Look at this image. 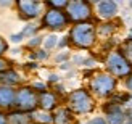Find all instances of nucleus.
Here are the masks:
<instances>
[{"label": "nucleus", "mask_w": 132, "mask_h": 124, "mask_svg": "<svg viewBox=\"0 0 132 124\" xmlns=\"http://www.w3.org/2000/svg\"><path fill=\"white\" fill-rule=\"evenodd\" d=\"M0 124H6V119H5L3 114H0Z\"/></svg>", "instance_id": "obj_23"}, {"label": "nucleus", "mask_w": 132, "mask_h": 124, "mask_svg": "<svg viewBox=\"0 0 132 124\" xmlns=\"http://www.w3.org/2000/svg\"><path fill=\"white\" fill-rule=\"evenodd\" d=\"M130 36H132V31H130Z\"/></svg>", "instance_id": "obj_28"}, {"label": "nucleus", "mask_w": 132, "mask_h": 124, "mask_svg": "<svg viewBox=\"0 0 132 124\" xmlns=\"http://www.w3.org/2000/svg\"><path fill=\"white\" fill-rule=\"evenodd\" d=\"M106 66H108V69H110L111 74L119 76V77L129 74V71H130V64L124 60L121 55H118V53L110 55L108 61H106Z\"/></svg>", "instance_id": "obj_3"}, {"label": "nucleus", "mask_w": 132, "mask_h": 124, "mask_svg": "<svg viewBox=\"0 0 132 124\" xmlns=\"http://www.w3.org/2000/svg\"><path fill=\"white\" fill-rule=\"evenodd\" d=\"M19 10H21V13H24L26 18H34L39 15V11H40V3L39 2H26V0H23V2L18 3Z\"/></svg>", "instance_id": "obj_8"}, {"label": "nucleus", "mask_w": 132, "mask_h": 124, "mask_svg": "<svg viewBox=\"0 0 132 124\" xmlns=\"http://www.w3.org/2000/svg\"><path fill=\"white\" fill-rule=\"evenodd\" d=\"M126 124H132V121H129V122H126Z\"/></svg>", "instance_id": "obj_27"}, {"label": "nucleus", "mask_w": 132, "mask_h": 124, "mask_svg": "<svg viewBox=\"0 0 132 124\" xmlns=\"http://www.w3.org/2000/svg\"><path fill=\"white\" fill-rule=\"evenodd\" d=\"M37 44H40V39H39V37H36L34 40L29 42V47H34V45H37Z\"/></svg>", "instance_id": "obj_21"}, {"label": "nucleus", "mask_w": 132, "mask_h": 124, "mask_svg": "<svg viewBox=\"0 0 132 124\" xmlns=\"http://www.w3.org/2000/svg\"><path fill=\"white\" fill-rule=\"evenodd\" d=\"M21 39H23V32H21V34H18V36H13L11 40H13V42H19Z\"/></svg>", "instance_id": "obj_20"}, {"label": "nucleus", "mask_w": 132, "mask_h": 124, "mask_svg": "<svg viewBox=\"0 0 132 124\" xmlns=\"http://www.w3.org/2000/svg\"><path fill=\"white\" fill-rule=\"evenodd\" d=\"M122 55H124V60H126L129 64H132V39L124 42L122 45Z\"/></svg>", "instance_id": "obj_16"}, {"label": "nucleus", "mask_w": 132, "mask_h": 124, "mask_svg": "<svg viewBox=\"0 0 132 124\" xmlns=\"http://www.w3.org/2000/svg\"><path fill=\"white\" fill-rule=\"evenodd\" d=\"M15 100H16V95L8 86L0 87V106H10V105H13Z\"/></svg>", "instance_id": "obj_10"}, {"label": "nucleus", "mask_w": 132, "mask_h": 124, "mask_svg": "<svg viewBox=\"0 0 132 124\" xmlns=\"http://www.w3.org/2000/svg\"><path fill=\"white\" fill-rule=\"evenodd\" d=\"M5 50H6V42L3 40L2 37H0V55H2V53H3Z\"/></svg>", "instance_id": "obj_19"}, {"label": "nucleus", "mask_w": 132, "mask_h": 124, "mask_svg": "<svg viewBox=\"0 0 132 124\" xmlns=\"http://www.w3.org/2000/svg\"><path fill=\"white\" fill-rule=\"evenodd\" d=\"M116 10L118 6L114 2H111V0H103V2L98 3V13H100L102 18H111L116 15Z\"/></svg>", "instance_id": "obj_9"}, {"label": "nucleus", "mask_w": 132, "mask_h": 124, "mask_svg": "<svg viewBox=\"0 0 132 124\" xmlns=\"http://www.w3.org/2000/svg\"><path fill=\"white\" fill-rule=\"evenodd\" d=\"M31 116L23 113H11L8 118V124H29Z\"/></svg>", "instance_id": "obj_15"}, {"label": "nucleus", "mask_w": 132, "mask_h": 124, "mask_svg": "<svg viewBox=\"0 0 132 124\" xmlns=\"http://www.w3.org/2000/svg\"><path fill=\"white\" fill-rule=\"evenodd\" d=\"M66 23H68V19H66L64 13L56 10V8L48 10L45 13V16H44V24L47 26V28H50V29H55V31L63 29L66 26Z\"/></svg>", "instance_id": "obj_5"}, {"label": "nucleus", "mask_w": 132, "mask_h": 124, "mask_svg": "<svg viewBox=\"0 0 132 124\" xmlns=\"http://www.w3.org/2000/svg\"><path fill=\"white\" fill-rule=\"evenodd\" d=\"M69 18L74 21H82L90 16V5L87 2H71L68 3Z\"/></svg>", "instance_id": "obj_6"}, {"label": "nucleus", "mask_w": 132, "mask_h": 124, "mask_svg": "<svg viewBox=\"0 0 132 124\" xmlns=\"http://www.w3.org/2000/svg\"><path fill=\"white\" fill-rule=\"evenodd\" d=\"M71 119H72V116L69 113V110H64V108L58 110L56 114H55V118H53L55 124H69Z\"/></svg>", "instance_id": "obj_12"}, {"label": "nucleus", "mask_w": 132, "mask_h": 124, "mask_svg": "<svg viewBox=\"0 0 132 124\" xmlns=\"http://www.w3.org/2000/svg\"><path fill=\"white\" fill-rule=\"evenodd\" d=\"M92 89L94 92L98 94L100 97H105V95H110L114 89V79L111 76H106V74H100L97 76L94 81H92Z\"/></svg>", "instance_id": "obj_4"}, {"label": "nucleus", "mask_w": 132, "mask_h": 124, "mask_svg": "<svg viewBox=\"0 0 132 124\" xmlns=\"http://www.w3.org/2000/svg\"><path fill=\"white\" fill-rule=\"evenodd\" d=\"M55 103H56V98H55V95L53 94H42L40 97V106L44 110H52L55 106Z\"/></svg>", "instance_id": "obj_14"}, {"label": "nucleus", "mask_w": 132, "mask_h": 124, "mask_svg": "<svg viewBox=\"0 0 132 124\" xmlns=\"http://www.w3.org/2000/svg\"><path fill=\"white\" fill-rule=\"evenodd\" d=\"M0 82H3V84H16V82H19V77H18V74L15 73V71H2L0 73Z\"/></svg>", "instance_id": "obj_13"}, {"label": "nucleus", "mask_w": 132, "mask_h": 124, "mask_svg": "<svg viewBox=\"0 0 132 124\" xmlns=\"http://www.w3.org/2000/svg\"><path fill=\"white\" fill-rule=\"evenodd\" d=\"M71 39L77 47H90L95 42V29L89 23H81L72 28Z\"/></svg>", "instance_id": "obj_1"}, {"label": "nucleus", "mask_w": 132, "mask_h": 124, "mask_svg": "<svg viewBox=\"0 0 132 124\" xmlns=\"http://www.w3.org/2000/svg\"><path fill=\"white\" fill-rule=\"evenodd\" d=\"M108 111V122L110 124H121L124 121V113L121 110H118L116 106H111V110H106Z\"/></svg>", "instance_id": "obj_11"}, {"label": "nucleus", "mask_w": 132, "mask_h": 124, "mask_svg": "<svg viewBox=\"0 0 132 124\" xmlns=\"http://www.w3.org/2000/svg\"><path fill=\"white\" fill-rule=\"evenodd\" d=\"M34 87H37V89H45V87L42 86V84H36V86H34Z\"/></svg>", "instance_id": "obj_24"}, {"label": "nucleus", "mask_w": 132, "mask_h": 124, "mask_svg": "<svg viewBox=\"0 0 132 124\" xmlns=\"http://www.w3.org/2000/svg\"><path fill=\"white\" fill-rule=\"evenodd\" d=\"M87 124H106V122H105V119H102V118H94L92 121H89Z\"/></svg>", "instance_id": "obj_18"}, {"label": "nucleus", "mask_w": 132, "mask_h": 124, "mask_svg": "<svg viewBox=\"0 0 132 124\" xmlns=\"http://www.w3.org/2000/svg\"><path fill=\"white\" fill-rule=\"evenodd\" d=\"M55 44H56V37H55V36H50V37H47V40H45V47H47V48H52Z\"/></svg>", "instance_id": "obj_17"}, {"label": "nucleus", "mask_w": 132, "mask_h": 124, "mask_svg": "<svg viewBox=\"0 0 132 124\" xmlns=\"http://www.w3.org/2000/svg\"><path fill=\"white\" fill-rule=\"evenodd\" d=\"M69 106L76 113H89L94 108V102L85 90H76L69 95Z\"/></svg>", "instance_id": "obj_2"}, {"label": "nucleus", "mask_w": 132, "mask_h": 124, "mask_svg": "<svg viewBox=\"0 0 132 124\" xmlns=\"http://www.w3.org/2000/svg\"><path fill=\"white\" fill-rule=\"evenodd\" d=\"M129 102H130V103H129V105H132V97H130V98H129Z\"/></svg>", "instance_id": "obj_26"}, {"label": "nucleus", "mask_w": 132, "mask_h": 124, "mask_svg": "<svg viewBox=\"0 0 132 124\" xmlns=\"http://www.w3.org/2000/svg\"><path fill=\"white\" fill-rule=\"evenodd\" d=\"M3 66H5V63H3V61H0V68H3Z\"/></svg>", "instance_id": "obj_25"}, {"label": "nucleus", "mask_w": 132, "mask_h": 124, "mask_svg": "<svg viewBox=\"0 0 132 124\" xmlns=\"http://www.w3.org/2000/svg\"><path fill=\"white\" fill-rule=\"evenodd\" d=\"M127 89H129V90H132V74H130V77L127 79Z\"/></svg>", "instance_id": "obj_22"}, {"label": "nucleus", "mask_w": 132, "mask_h": 124, "mask_svg": "<svg viewBox=\"0 0 132 124\" xmlns=\"http://www.w3.org/2000/svg\"><path fill=\"white\" fill-rule=\"evenodd\" d=\"M16 105L21 110H34L37 105V97L31 89H21L16 94Z\"/></svg>", "instance_id": "obj_7"}]
</instances>
